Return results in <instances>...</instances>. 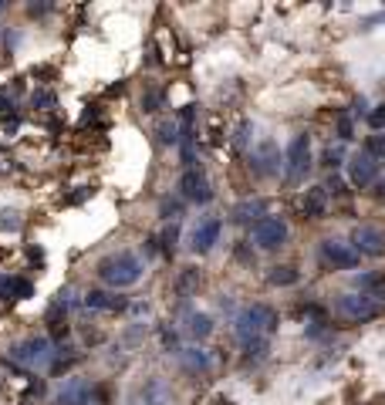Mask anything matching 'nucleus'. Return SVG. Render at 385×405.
<instances>
[{"instance_id": "1", "label": "nucleus", "mask_w": 385, "mask_h": 405, "mask_svg": "<svg viewBox=\"0 0 385 405\" xmlns=\"http://www.w3.org/2000/svg\"><path fill=\"white\" fill-rule=\"evenodd\" d=\"M142 260L132 253V250H118V253H109L102 264H98V277L109 284V287H116V290H122V287H132V284L142 281Z\"/></svg>"}, {"instance_id": "2", "label": "nucleus", "mask_w": 385, "mask_h": 405, "mask_svg": "<svg viewBox=\"0 0 385 405\" xmlns=\"http://www.w3.org/2000/svg\"><path fill=\"white\" fill-rule=\"evenodd\" d=\"M277 311L270 308V304H250L240 318H236V338H240V345H250V341H257V338H267L277 331Z\"/></svg>"}, {"instance_id": "3", "label": "nucleus", "mask_w": 385, "mask_h": 405, "mask_svg": "<svg viewBox=\"0 0 385 405\" xmlns=\"http://www.w3.org/2000/svg\"><path fill=\"white\" fill-rule=\"evenodd\" d=\"M335 311L345 318V321H372V318H379L382 314V301H375V297H368V294H342L338 301H335Z\"/></svg>"}, {"instance_id": "4", "label": "nucleus", "mask_w": 385, "mask_h": 405, "mask_svg": "<svg viewBox=\"0 0 385 405\" xmlns=\"http://www.w3.org/2000/svg\"><path fill=\"white\" fill-rule=\"evenodd\" d=\"M308 169H311V139L301 132L284 149V176H287V183H298V179L308 176Z\"/></svg>"}, {"instance_id": "5", "label": "nucleus", "mask_w": 385, "mask_h": 405, "mask_svg": "<svg viewBox=\"0 0 385 405\" xmlns=\"http://www.w3.org/2000/svg\"><path fill=\"white\" fill-rule=\"evenodd\" d=\"M250 233H254V243L261 250H277V246H284V240H287V223L280 216H261Z\"/></svg>"}, {"instance_id": "6", "label": "nucleus", "mask_w": 385, "mask_h": 405, "mask_svg": "<svg viewBox=\"0 0 385 405\" xmlns=\"http://www.w3.org/2000/svg\"><path fill=\"white\" fill-rule=\"evenodd\" d=\"M321 260L328 264V267H335V270H351V267H358V250L345 240H335V237H328V240H321Z\"/></svg>"}, {"instance_id": "7", "label": "nucleus", "mask_w": 385, "mask_h": 405, "mask_svg": "<svg viewBox=\"0 0 385 405\" xmlns=\"http://www.w3.org/2000/svg\"><path fill=\"white\" fill-rule=\"evenodd\" d=\"M351 246L358 250V257L379 260V257H385V233L379 230V227L362 223V227H355V233H351Z\"/></svg>"}, {"instance_id": "8", "label": "nucleus", "mask_w": 385, "mask_h": 405, "mask_svg": "<svg viewBox=\"0 0 385 405\" xmlns=\"http://www.w3.org/2000/svg\"><path fill=\"white\" fill-rule=\"evenodd\" d=\"M220 233H223V220L220 216H203L190 237V250L192 253H210L220 243Z\"/></svg>"}, {"instance_id": "9", "label": "nucleus", "mask_w": 385, "mask_h": 405, "mask_svg": "<svg viewBox=\"0 0 385 405\" xmlns=\"http://www.w3.org/2000/svg\"><path fill=\"white\" fill-rule=\"evenodd\" d=\"M179 193H183V200L190 202H199V206H206V202L213 200V189H210V179L192 165V169H186L183 176H179Z\"/></svg>"}, {"instance_id": "10", "label": "nucleus", "mask_w": 385, "mask_h": 405, "mask_svg": "<svg viewBox=\"0 0 385 405\" xmlns=\"http://www.w3.org/2000/svg\"><path fill=\"white\" fill-rule=\"evenodd\" d=\"M348 176H351V183L355 186H372L375 179H379V159L375 156H368L365 149L362 152H355L351 159H348Z\"/></svg>"}, {"instance_id": "11", "label": "nucleus", "mask_w": 385, "mask_h": 405, "mask_svg": "<svg viewBox=\"0 0 385 405\" xmlns=\"http://www.w3.org/2000/svg\"><path fill=\"white\" fill-rule=\"evenodd\" d=\"M10 355H14L21 364H44L54 351H51V341H47V338H28V341L14 345Z\"/></svg>"}, {"instance_id": "12", "label": "nucleus", "mask_w": 385, "mask_h": 405, "mask_svg": "<svg viewBox=\"0 0 385 405\" xmlns=\"http://www.w3.org/2000/svg\"><path fill=\"white\" fill-rule=\"evenodd\" d=\"M250 169H254V176H261V179H267L274 176L277 169H280V152H277V146L264 139L254 152H250Z\"/></svg>"}, {"instance_id": "13", "label": "nucleus", "mask_w": 385, "mask_h": 405, "mask_svg": "<svg viewBox=\"0 0 385 405\" xmlns=\"http://www.w3.org/2000/svg\"><path fill=\"white\" fill-rule=\"evenodd\" d=\"M85 308H91V311H125V297H118L112 290H88Z\"/></svg>"}, {"instance_id": "14", "label": "nucleus", "mask_w": 385, "mask_h": 405, "mask_svg": "<svg viewBox=\"0 0 385 405\" xmlns=\"http://www.w3.org/2000/svg\"><path fill=\"white\" fill-rule=\"evenodd\" d=\"M301 206H305V216H311V220H324V213H328V189H324V186H311V189H305Z\"/></svg>"}, {"instance_id": "15", "label": "nucleus", "mask_w": 385, "mask_h": 405, "mask_svg": "<svg viewBox=\"0 0 385 405\" xmlns=\"http://www.w3.org/2000/svg\"><path fill=\"white\" fill-rule=\"evenodd\" d=\"M31 294H34V284L31 281L0 274V301H21V297H31Z\"/></svg>"}, {"instance_id": "16", "label": "nucleus", "mask_w": 385, "mask_h": 405, "mask_svg": "<svg viewBox=\"0 0 385 405\" xmlns=\"http://www.w3.org/2000/svg\"><path fill=\"white\" fill-rule=\"evenodd\" d=\"M355 284H358V294H368V297H375V301H385V274L382 270H368V274H362Z\"/></svg>"}, {"instance_id": "17", "label": "nucleus", "mask_w": 385, "mask_h": 405, "mask_svg": "<svg viewBox=\"0 0 385 405\" xmlns=\"http://www.w3.org/2000/svg\"><path fill=\"white\" fill-rule=\"evenodd\" d=\"M186 334H190V338H196V341L210 338V334H213V318H210V314H203V311H192V314H186Z\"/></svg>"}, {"instance_id": "18", "label": "nucleus", "mask_w": 385, "mask_h": 405, "mask_svg": "<svg viewBox=\"0 0 385 405\" xmlns=\"http://www.w3.org/2000/svg\"><path fill=\"white\" fill-rule=\"evenodd\" d=\"M179 355H183V364H186L190 371H210V368H213L210 351H203V348H186V351H179Z\"/></svg>"}, {"instance_id": "19", "label": "nucleus", "mask_w": 385, "mask_h": 405, "mask_svg": "<svg viewBox=\"0 0 385 405\" xmlns=\"http://www.w3.org/2000/svg\"><path fill=\"white\" fill-rule=\"evenodd\" d=\"M254 216H264V202L261 200H247L233 209V220L236 223H254Z\"/></svg>"}, {"instance_id": "20", "label": "nucleus", "mask_w": 385, "mask_h": 405, "mask_svg": "<svg viewBox=\"0 0 385 405\" xmlns=\"http://www.w3.org/2000/svg\"><path fill=\"white\" fill-rule=\"evenodd\" d=\"M155 135H159L162 146H176L179 135H183V128H179L176 121H159V125H155Z\"/></svg>"}, {"instance_id": "21", "label": "nucleus", "mask_w": 385, "mask_h": 405, "mask_svg": "<svg viewBox=\"0 0 385 405\" xmlns=\"http://www.w3.org/2000/svg\"><path fill=\"white\" fill-rule=\"evenodd\" d=\"M267 281L274 287H291V284H298V270L294 267H270Z\"/></svg>"}, {"instance_id": "22", "label": "nucleus", "mask_w": 385, "mask_h": 405, "mask_svg": "<svg viewBox=\"0 0 385 405\" xmlns=\"http://www.w3.org/2000/svg\"><path fill=\"white\" fill-rule=\"evenodd\" d=\"M196 287H199V270H196V267H186V270L179 274V281H176V290H179L183 297H190Z\"/></svg>"}, {"instance_id": "23", "label": "nucleus", "mask_w": 385, "mask_h": 405, "mask_svg": "<svg viewBox=\"0 0 385 405\" xmlns=\"http://www.w3.org/2000/svg\"><path fill=\"white\" fill-rule=\"evenodd\" d=\"M21 213L17 209H0V233H17L21 230Z\"/></svg>"}, {"instance_id": "24", "label": "nucleus", "mask_w": 385, "mask_h": 405, "mask_svg": "<svg viewBox=\"0 0 385 405\" xmlns=\"http://www.w3.org/2000/svg\"><path fill=\"white\" fill-rule=\"evenodd\" d=\"M162 402H166L162 382H159V378H149V382H146V405H162Z\"/></svg>"}, {"instance_id": "25", "label": "nucleus", "mask_w": 385, "mask_h": 405, "mask_svg": "<svg viewBox=\"0 0 385 405\" xmlns=\"http://www.w3.org/2000/svg\"><path fill=\"white\" fill-rule=\"evenodd\" d=\"M365 152L375 156V159H385V135H372V139L365 142Z\"/></svg>"}, {"instance_id": "26", "label": "nucleus", "mask_w": 385, "mask_h": 405, "mask_svg": "<svg viewBox=\"0 0 385 405\" xmlns=\"http://www.w3.org/2000/svg\"><path fill=\"white\" fill-rule=\"evenodd\" d=\"M162 216H166V220H179V216H183V202L179 200H162Z\"/></svg>"}, {"instance_id": "27", "label": "nucleus", "mask_w": 385, "mask_h": 405, "mask_svg": "<svg viewBox=\"0 0 385 405\" xmlns=\"http://www.w3.org/2000/svg\"><path fill=\"white\" fill-rule=\"evenodd\" d=\"M176 240H179V227L173 223V227L162 233V250H166V253H173V250H176Z\"/></svg>"}, {"instance_id": "28", "label": "nucleus", "mask_w": 385, "mask_h": 405, "mask_svg": "<svg viewBox=\"0 0 385 405\" xmlns=\"http://www.w3.org/2000/svg\"><path fill=\"white\" fill-rule=\"evenodd\" d=\"M368 125H372V128H379V132H385V105H379V108H372V112H368Z\"/></svg>"}, {"instance_id": "29", "label": "nucleus", "mask_w": 385, "mask_h": 405, "mask_svg": "<svg viewBox=\"0 0 385 405\" xmlns=\"http://www.w3.org/2000/svg\"><path fill=\"white\" fill-rule=\"evenodd\" d=\"M31 105H34V108H54V95H51V91H38V95L31 98Z\"/></svg>"}, {"instance_id": "30", "label": "nucleus", "mask_w": 385, "mask_h": 405, "mask_svg": "<svg viewBox=\"0 0 385 405\" xmlns=\"http://www.w3.org/2000/svg\"><path fill=\"white\" fill-rule=\"evenodd\" d=\"M142 105H146V112H159V105H162V95H159V91H149V95L142 98Z\"/></svg>"}, {"instance_id": "31", "label": "nucleus", "mask_w": 385, "mask_h": 405, "mask_svg": "<svg viewBox=\"0 0 385 405\" xmlns=\"http://www.w3.org/2000/svg\"><path fill=\"white\" fill-rule=\"evenodd\" d=\"M324 189H328V196H331V193H335V196H345V183H342V179H335V176L328 179V186H324Z\"/></svg>"}, {"instance_id": "32", "label": "nucleus", "mask_w": 385, "mask_h": 405, "mask_svg": "<svg viewBox=\"0 0 385 405\" xmlns=\"http://www.w3.org/2000/svg\"><path fill=\"white\" fill-rule=\"evenodd\" d=\"M338 132H342V139H351V119H348V115H342V121H338Z\"/></svg>"}, {"instance_id": "33", "label": "nucleus", "mask_w": 385, "mask_h": 405, "mask_svg": "<svg viewBox=\"0 0 385 405\" xmlns=\"http://www.w3.org/2000/svg\"><path fill=\"white\" fill-rule=\"evenodd\" d=\"M324 162H328V165H342V152H338V149H328V152H324Z\"/></svg>"}, {"instance_id": "34", "label": "nucleus", "mask_w": 385, "mask_h": 405, "mask_svg": "<svg viewBox=\"0 0 385 405\" xmlns=\"http://www.w3.org/2000/svg\"><path fill=\"white\" fill-rule=\"evenodd\" d=\"M10 108H14V105H10L7 98H0V115H10Z\"/></svg>"}]
</instances>
